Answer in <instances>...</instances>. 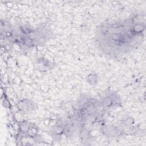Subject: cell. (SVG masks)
I'll return each instance as SVG.
<instances>
[{
	"instance_id": "1",
	"label": "cell",
	"mask_w": 146,
	"mask_h": 146,
	"mask_svg": "<svg viewBox=\"0 0 146 146\" xmlns=\"http://www.w3.org/2000/svg\"><path fill=\"white\" fill-rule=\"evenodd\" d=\"M144 18L139 14L106 22L98 28L96 44L106 56L114 58L128 54L140 45L145 36Z\"/></svg>"
},
{
	"instance_id": "2",
	"label": "cell",
	"mask_w": 146,
	"mask_h": 146,
	"mask_svg": "<svg viewBox=\"0 0 146 146\" xmlns=\"http://www.w3.org/2000/svg\"><path fill=\"white\" fill-rule=\"evenodd\" d=\"M5 35L9 41L28 47L42 44L50 38L51 34L50 30L43 28L34 30L27 27H15L6 29Z\"/></svg>"
}]
</instances>
